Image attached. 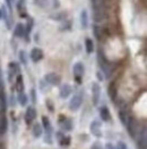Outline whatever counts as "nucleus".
<instances>
[{"label": "nucleus", "instance_id": "4be33fe9", "mask_svg": "<svg viewBox=\"0 0 147 149\" xmlns=\"http://www.w3.org/2000/svg\"><path fill=\"white\" fill-rule=\"evenodd\" d=\"M106 149H113L112 145H111V143H108V145H106Z\"/></svg>", "mask_w": 147, "mask_h": 149}, {"label": "nucleus", "instance_id": "5701e85b", "mask_svg": "<svg viewBox=\"0 0 147 149\" xmlns=\"http://www.w3.org/2000/svg\"><path fill=\"white\" fill-rule=\"evenodd\" d=\"M93 149H95V147H94V148H93Z\"/></svg>", "mask_w": 147, "mask_h": 149}, {"label": "nucleus", "instance_id": "4468645a", "mask_svg": "<svg viewBox=\"0 0 147 149\" xmlns=\"http://www.w3.org/2000/svg\"><path fill=\"white\" fill-rule=\"evenodd\" d=\"M24 32H25V29L22 24H18L16 26V29H15V36L16 37H23L24 36Z\"/></svg>", "mask_w": 147, "mask_h": 149}, {"label": "nucleus", "instance_id": "412c9836", "mask_svg": "<svg viewBox=\"0 0 147 149\" xmlns=\"http://www.w3.org/2000/svg\"><path fill=\"white\" fill-rule=\"evenodd\" d=\"M24 54H25L24 51H22V52H21V55H19V57H21V61L25 64V63H26V57H25Z\"/></svg>", "mask_w": 147, "mask_h": 149}, {"label": "nucleus", "instance_id": "20e7f679", "mask_svg": "<svg viewBox=\"0 0 147 149\" xmlns=\"http://www.w3.org/2000/svg\"><path fill=\"white\" fill-rule=\"evenodd\" d=\"M45 81L52 86H58L60 83V76L57 73H49L45 75Z\"/></svg>", "mask_w": 147, "mask_h": 149}, {"label": "nucleus", "instance_id": "39448f33", "mask_svg": "<svg viewBox=\"0 0 147 149\" xmlns=\"http://www.w3.org/2000/svg\"><path fill=\"white\" fill-rule=\"evenodd\" d=\"M31 58H32L33 62H38V61H41V59L43 58V52H42V50L38 49V48L32 49V51H31Z\"/></svg>", "mask_w": 147, "mask_h": 149}, {"label": "nucleus", "instance_id": "f8f14e48", "mask_svg": "<svg viewBox=\"0 0 147 149\" xmlns=\"http://www.w3.org/2000/svg\"><path fill=\"white\" fill-rule=\"evenodd\" d=\"M32 132H33V136L35 138H38L41 134H42V126L40 124H34L33 129H32Z\"/></svg>", "mask_w": 147, "mask_h": 149}, {"label": "nucleus", "instance_id": "2eb2a0df", "mask_svg": "<svg viewBox=\"0 0 147 149\" xmlns=\"http://www.w3.org/2000/svg\"><path fill=\"white\" fill-rule=\"evenodd\" d=\"M109 95H110L111 98L114 100L115 96H117V91H115V87H114V84H113V83L110 84V87H109Z\"/></svg>", "mask_w": 147, "mask_h": 149}, {"label": "nucleus", "instance_id": "aec40b11", "mask_svg": "<svg viewBox=\"0 0 147 149\" xmlns=\"http://www.w3.org/2000/svg\"><path fill=\"white\" fill-rule=\"evenodd\" d=\"M117 149H127V146L124 142H118L117 145Z\"/></svg>", "mask_w": 147, "mask_h": 149}, {"label": "nucleus", "instance_id": "1a4fd4ad", "mask_svg": "<svg viewBox=\"0 0 147 149\" xmlns=\"http://www.w3.org/2000/svg\"><path fill=\"white\" fill-rule=\"evenodd\" d=\"M91 131L96 136V137H100L101 136V127H100V123L94 121L92 125H91Z\"/></svg>", "mask_w": 147, "mask_h": 149}, {"label": "nucleus", "instance_id": "7ed1b4c3", "mask_svg": "<svg viewBox=\"0 0 147 149\" xmlns=\"http://www.w3.org/2000/svg\"><path fill=\"white\" fill-rule=\"evenodd\" d=\"M84 71H85V68H84V65L82 63L75 64V66H74V74H75V79L77 80V82H80L82 76L84 74Z\"/></svg>", "mask_w": 147, "mask_h": 149}, {"label": "nucleus", "instance_id": "f257e3e1", "mask_svg": "<svg viewBox=\"0 0 147 149\" xmlns=\"http://www.w3.org/2000/svg\"><path fill=\"white\" fill-rule=\"evenodd\" d=\"M137 147L138 149H147V129H144L137 140Z\"/></svg>", "mask_w": 147, "mask_h": 149}, {"label": "nucleus", "instance_id": "dca6fc26", "mask_svg": "<svg viewBox=\"0 0 147 149\" xmlns=\"http://www.w3.org/2000/svg\"><path fill=\"white\" fill-rule=\"evenodd\" d=\"M18 101L21 102V105L25 106V105H26V102H27V97H26V95L21 93V95L18 96Z\"/></svg>", "mask_w": 147, "mask_h": 149}, {"label": "nucleus", "instance_id": "f03ea898", "mask_svg": "<svg viewBox=\"0 0 147 149\" xmlns=\"http://www.w3.org/2000/svg\"><path fill=\"white\" fill-rule=\"evenodd\" d=\"M83 102V95L82 93H77L73 97V99L70 100V104H69V107L71 111H77L80 105Z\"/></svg>", "mask_w": 147, "mask_h": 149}, {"label": "nucleus", "instance_id": "9b49d317", "mask_svg": "<svg viewBox=\"0 0 147 149\" xmlns=\"http://www.w3.org/2000/svg\"><path fill=\"white\" fill-rule=\"evenodd\" d=\"M101 117H102V120L103 121H110L111 118V115H110V112H109V109L106 108V107H102L101 108Z\"/></svg>", "mask_w": 147, "mask_h": 149}, {"label": "nucleus", "instance_id": "a211bd4d", "mask_svg": "<svg viewBox=\"0 0 147 149\" xmlns=\"http://www.w3.org/2000/svg\"><path fill=\"white\" fill-rule=\"evenodd\" d=\"M82 25H83V27L87 26V15H86V12L82 13Z\"/></svg>", "mask_w": 147, "mask_h": 149}, {"label": "nucleus", "instance_id": "423d86ee", "mask_svg": "<svg viewBox=\"0 0 147 149\" xmlns=\"http://www.w3.org/2000/svg\"><path fill=\"white\" fill-rule=\"evenodd\" d=\"M35 116H36L35 109H34L33 107H28L27 111H26V114H25V120H26V122H27L28 124L32 123V121L35 118Z\"/></svg>", "mask_w": 147, "mask_h": 149}, {"label": "nucleus", "instance_id": "f3484780", "mask_svg": "<svg viewBox=\"0 0 147 149\" xmlns=\"http://www.w3.org/2000/svg\"><path fill=\"white\" fill-rule=\"evenodd\" d=\"M42 122H43V126H44V129H45V130H50V121L48 120V117L43 116Z\"/></svg>", "mask_w": 147, "mask_h": 149}, {"label": "nucleus", "instance_id": "ddd939ff", "mask_svg": "<svg viewBox=\"0 0 147 149\" xmlns=\"http://www.w3.org/2000/svg\"><path fill=\"white\" fill-rule=\"evenodd\" d=\"M85 48H86V51L88 54L93 52V50H94V43H93V41L91 39H86L85 40Z\"/></svg>", "mask_w": 147, "mask_h": 149}, {"label": "nucleus", "instance_id": "9d476101", "mask_svg": "<svg viewBox=\"0 0 147 149\" xmlns=\"http://www.w3.org/2000/svg\"><path fill=\"white\" fill-rule=\"evenodd\" d=\"M98 98H100V87L96 83H94L93 84V101H94L95 105L98 104Z\"/></svg>", "mask_w": 147, "mask_h": 149}, {"label": "nucleus", "instance_id": "0eeeda50", "mask_svg": "<svg viewBox=\"0 0 147 149\" xmlns=\"http://www.w3.org/2000/svg\"><path fill=\"white\" fill-rule=\"evenodd\" d=\"M119 117H120V121L122 122V124L124 126H128L129 123L131 122V117L129 116V114L127 112H124V111H121V112L119 113Z\"/></svg>", "mask_w": 147, "mask_h": 149}, {"label": "nucleus", "instance_id": "6ab92c4d", "mask_svg": "<svg viewBox=\"0 0 147 149\" xmlns=\"http://www.w3.org/2000/svg\"><path fill=\"white\" fill-rule=\"evenodd\" d=\"M69 142H70V139L67 137H62L61 140H60V143H61L62 146H68Z\"/></svg>", "mask_w": 147, "mask_h": 149}, {"label": "nucleus", "instance_id": "6e6552de", "mask_svg": "<svg viewBox=\"0 0 147 149\" xmlns=\"http://www.w3.org/2000/svg\"><path fill=\"white\" fill-rule=\"evenodd\" d=\"M71 92V87L68 84H63L60 89V97L61 98H67Z\"/></svg>", "mask_w": 147, "mask_h": 149}]
</instances>
